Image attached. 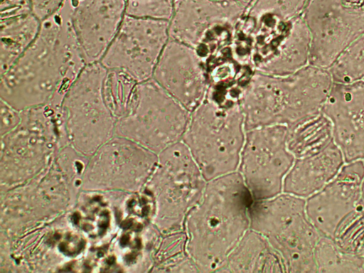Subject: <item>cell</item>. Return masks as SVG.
Returning a JSON list of instances; mask_svg holds the SVG:
<instances>
[{"label":"cell","mask_w":364,"mask_h":273,"mask_svg":"<svg viewBox=\"0 0 364 273\" xmlns=\"http://www.w3.org/2000/svg\"><path fill=\"white\" fill-rule=\"evenodd\" d=\"M86 65L71 11L54 13L41 21L31 43L1 75V100L18 109L60 107Z\"/></svg>","instance_id":"1"},{"label":"cell","mask_w":364,"mask_h":273,"mask_svg":"<svg viewBox=\"0 0 364 273\" xmlns=\"http://www.w3.org/2000/svg\"><path fill=\"white\" fill-rule=\"evenodd\" d=\"M252 202L238 171L207 181L183 227L188 253L200 272H218L223 266L250 229Z\"/></svg>","instance_id":"2"},{"label":"cell","mask_w":364,"mask_h":273,"mask_svg":"<svg viewBox=\"0 0 364 273\" xmlns=\"http://www.w3.org/2000/svg\"><path fill=\"white\" fill-rule=\"evenodd\" d=\"M333 83L328 69L309 64L287 75H254L240 102L247 130L272 124L289 128L321 112Z\"/></svg>","instance_id":"3"},{"label":"cell","mask_w":364,"mask_h":273,"mask_svg":"<svg viewBox=\"0 0 364 273\" xmlns=\"http://www.w3.org/2000/svg\"><path fill=\"white\" fill-rule=\"evenodd\" d=\"M192 112L182 141L205 180L237 171L247 133L240 102L209 97Z\"/></svg>","instance_id":"4"},{"label":"cell","mask_w":364,"mask_h":273,"mask_svg":"<svg viewBox=\"0 0 364 273\" xmlns=\"http://www.w3.org/2000/svg\"><path fill=\"white\" fill-rule=\"evenodd\" d=\"M250 228L263 235L280 256L286 272H317L314 251L320 234L306 211V200L286 193L253 200Z\"/></svg>","instance_id":"5"},{"label":"cell","mask_w":364,"mask_h":273,"mask_svg":"<svg viewBox=\"0 0 364 273\" xmlns=\"http://www.w3.org/2000/svg\"><path fill=\"white\" fill-rule=\"evenodd\" d=\"M247 33L261 73L287 75L309 64L310 36L302 14L288 20L249 16Z\"/></svg>","instance_id":"6"},{"label":"cell","mask_w":364,"mask_h":273,"mask_svg":"<svg viewBox=\"0 0 364 273\" xmlns=\"http://www.w3.org/2000/svg\"><path fill=\"white\" fill-rule=\"evenodd\" d=\"M190 114L151 78L136 83L120 127L123 132L164 150L182 140Z\"/></svg>","instance_id":"7"},{"label":"cell","mask_w":364,"mask_h":273,"mask_svg":"<svg viewBox=\"0 0 364 273\" xmlns=\"http://www.w3.org/2000/svg\"><path fill=\"white\" fill-rule=\"evenodd\" d=\"M289 128L272 124L247 131L238 171L253 200L283 192L284 178L295 157L288 148Z\"/></svg>","instance_id":"8"},{"label":"cell","mask_w":364,"mask_h":273,"mask_svg":"<svg viewBox=\"0 0 364 273\" xmlns=\"http://www.w3.org/2000/svg\"><path fill=\"white\" fill-rule=\"evenodd\" d=\"M206 183L182 140L163 151L156 183L159 223L163 230L167 233L183 230L186 217L200 199Z\"/></svg>","instance_id":"9"},{"label":"cell","mask_w":364,"mask_h":273,"mask_svg":"<svg viewBox=\"0 0 364 273\" xmlns=\"http://www.w3.org/2000/svg\"><path fill=\"white\" fill-rule=\"evenodd\" d=\"M168 29L166 20L127 15L100 62L136 82L150 80L168 42Z\"/></svg>","instance_id":"10"},{"label":"cell","mask_w":364,"mask_h":273,"mask_svg":"<svg viewBox=\"0 0 364 273\" xmlns=\"http://www.w3.org/2000/svg\"><path fill=\"white\" fill-rule=\"evenodd\" d=\"M302 16L309 36V64L328 69L364 33V8L343 0H310Z\"/></svg>","instance_id":"11"},{"label":"cell","mask_w":364,"mask_h":273,"mask_svg":"<svg viewBox=\"0 0 364 273\" xmlns=\"http://www.w3.org/2000/svg\"><path fill=\"white\" fill-rule=\"evenodd\" d=\"M245 11L229 0H176L169 36L192 48L207 46L216 48L227 41L230 28Z\"/></svg>","instance_id":"12"},{"label":"cell","mask_w":364,"mask_h":273,"mask_svg":"<svg viewBox=\"0 0 364 273\" xmlns=\"http://www.w3.org/2000/svg\"><path fill=\"white\" fill-rule=\"evenodd\" d=\"M107 69L100 62L87 64L66 92L60 105L68 127L76 136H101L111 125L104 95Z\"/></svg>","instance_id":"13"},{"label":"cell","mask_w":364,"mask_h":273,"mask_svg":"<svg viewBox=\"0 0 364 273\" xmlns=\"http://www.w3.org/2000/svg\"><path fill=\"white\" fill-rule=\"evenodd\" d=\"M364 161L343 166L321 190L307 198L306 211L320 235L333 238L342 223L359 208Z\"/></svg>","instance_id":"14"},{"label":"cell","mask_w":364,"mask_h":273,"mask_svg":"<svg viewBox=\"0 0 364 273\" xmlns=\"http://www.w3.org/2000/svg\"><path fill=\"white\" fill-rule=\"evenodd\" d=\"M347 163L364 159V80L333 82L321 109Z\"/></svg>","instance_id":"15"},{"label":"cell","mask_w":364,"mask_h":273,"mask_svg":"<svg viewBox=\"0 0 364 273\" xmlns=\"http://www.w3.org/2000/svg\"><path fill=\"white\" fill-rule=\"evenodd\" d=\"M152 78L188 111L203 100L205 76L199 56L188 45L175 40L168 41Z\"/></svg>","instance_id":"16"},{"label":"cell","mask_w":364,"mask_h":273,"mask_svg":"<svg viewBox=\"0 0 364 273\" xmlns=\"http://www.w3.org/2000/svg\"><path fill=\"white\" fill-rule=\"evenodd\" d=\"M124 0H81L72 23L87 64L100 62L125 16Z\"/></svg>","instance_id":"17"},{"label":"cell","mask_w":364,"mask_h":273,"mask_svg":"<svg viewBox=\"0 0 364 273\" xmlns=\"http://www.w3.org/2000/svg\"><path fill=\"white\" fill-rule=\"evenodd\" d=\"M344 161L335 141L318 153L296 158L284 178L283 193L303 198L311 196L337 175Z\"/></svg>","instance_id":"18"},{"label":"cell","mask_w":364,"mask_h":273,"mask_svg":"<svg viewBox=\"0 0 364 273\" xmlns=\"http://www.w3.org/2000/svg\"><path fill=\"white\" fill-rule=\"evenodd\" d=\"M218 272H286V269L280 256L267 240L250 228Z\"/></svg>","instance_id":"19"},{"label":"cell","mask_w":364,"mask_h":273,"mask_svg":"<svg viewBox=\"0 0 364 273\" xmlns=\"http://www.w3.org/2000/svg\"><path fill=\"white\" fill-rule=\"evenodd\" d=\"M41 21L29 11L1 17V75L5 73L37 36Z\"/></svg>","instance_id":"20"},{"label":"cell","mask_w":364,"mask_h":273,"mask_svg":"<svg viewBox=\"0 0 364 273\" xmlns=\"http://www.w3.org/2000/svg\"><path fill=\"white\" fill-rule=\"evenodd\" d=\"M333 141L332 123L321 112L289 128L288 148L295 159L318 153Z\"/></svg>","instance_id":"21"},{"label":"cell","mask_w":364,"mask_h":273,"mask_svg":"<svg viewBox=\"0 0 364 273\" xmlns=\"http://www.w3.org/2000/svg\"><path fill=\"white\" fill-rule=\"evenodd\" d=\"M314 258L317 272H364V257L342 249L332 237L320 236Z\"/></svg>","instance_id":"22"},{"label":"cell","mask_w":364,"mask_h":273,"mask_svg":"<svg viewBox=\"0 0 364 273\" xmlns=\"http://www.w3.org/2000/svg\"><path fill=\"white\" fill-rule=\"evenodd\" d=\"M328 70L336 83L364 80V33L340 54Z\"/></svg>","instance_id":"23"},{"label":"cell","mask_w":364,"mask_h":273,"mask_svg":"<svg viewBox=\"0 0 364 273\" xmlns=\"http://www.w3.org/2000/svg\"><path fill=\"white\" fill-rule=\"evenodd\" d=\"M136 83L124 73L107 70L104 95L113 114L123 115L125 113Z\"/></svg>","instance_id":"24"},{"label":"cell","mask_w":364,"mask_h":273,"mask_svg":"<svg viewBox=\"0 0 364 273\" xmlns=\"http://www.w3.org/2000/svg\"><path fill=\"white\" fill-rule=\"evenodd\" d=\"M333 239L342 249L363 255L364 210L359 207L339 227Z\"/></svg>","instance_id":"25"},{"label":"cell","mask_w":364,"mask_h":273,"mask_svg":"<svg viewBox=\"0 0 364 273\" xmlns=\"http://www.w3.org/2000/svg\"><path fill=\"white\" fill-rule=\"evenodd\" d=\"M310 0H255L250 9L249 16H273L288 20L299 16Z\"/></svg>","instance_id":"26"},{"label":"cell","mask_w":364,"mask_h":273,"mask_svg":"<svg viewBox=\"0 0 364 273\" xmlns=\"http://www.w3.org/2000/svg\"><path fill=\"white\" fill-rule=\"evenodd\" d=\"M229 1L235 2L246 9L248 6H251L255 0H229Z\"/></svg>","instance_id":"27"},{"label":"cell","mask_w":364,"mask_h":273,"mask_svg":"<svg viewBox=\"0 0 364 273\" xmlns=\"http://www.w3.org/2000/svg\"><path fill=\"white\" fill-rule=\"evenodd\" d=\"M343 1L348 4L364 8V0H343Z\"/></svg>","instance_id":"28"},{"label":"cell","mask_w":364,"mask_h":273,"mask_svg":"<svg viewBox=\"0 0 364 273\" xmlns=\"http://www.w3.org/2000/svg\"><path fill=\"white\" fill-rule=\"evenodd\" d=\"M359 207L364 210V178L363 180L362 186H361V195L359 203Z\"/></svg>","instance_id":"29"},{"label":"cell","mask_w":364,"mask_h":273,"mask_svg":"<svg viewBox=\"0 0 364 273\" xmlns=\"http://www.w3.org/2000/svg\"><path fill=\"white\" fill-rule=\"evenodd\" d=\"M363 256L364 257V254H363Z\"/></svg>","instance_id":"30"}]
</instances>
